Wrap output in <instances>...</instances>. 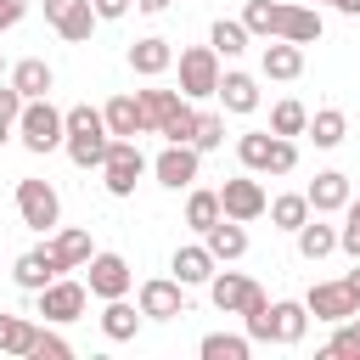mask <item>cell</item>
I'll return each mask as SVG.
<instances>
[{
    "label": "cell",
    "mask_w": 360,
    "mask_h": 360,
    "mask_svg": "<svg viewBox=\"0 0 360 360\" xmlns=\"http://www.w3.org/2000/svg\"><path fill=\"white\" fill-rule=\"evenodd\" d=\"M11 84L34 101V96H51V84H56V73H51V62L45 56H22L17 68H11Z\"/></svg>",
    "instance_id": "obj_23"
},
{
    "label": "cell",
    "mask_w": 360,
    "mask_h": 360,
    "mask_svg": "<svg viewBox=\"0 0 360 360\" xmlns=\"http://www.w3.org/2000/svg\"><path fill=\"white\" fill-rule=\"evenodd\" d=\"M338 248H343L349 259H360V202H349V208H343V225H338Z\"/></svg>",
    "instance_id": "obj_41"
},
{
    "label": "cell",
    "mask_w": 360,
    "mask_h": 360,
    "mask_svg": "<svg viewBox=\"0 0 360 360\" xmlns=\"http://www.w3.org/2000/svg\"><path fill=\"white\" fill-rule=\"evenodd\" d=\"M186 101H191V96H180V90H141V107H146V129L158 135V129H163V124H169V118H174Z\"/></svg>",
    "instance_id": "obj_29"
},
{
    "label": "cell",
    "mask_w": 360,
    "mask_h": 360,
    "mask_svg": "<svg viewBox=\"0 0 360 360\" xmlns=\"http://www.w3.org/2000/svg\"><path fill=\"white\" fill-rule=\"evenodd\" d=\"M22 107H28V96H22V90H17L11 79H6V84H0V124H11V129H17Z\"/></svg>",
    "instance_id": "obj_43"
},
{
    "label": "cell",
    "mask_w": 360,
    "mask_h": 360,
    "mask_svg": "<svg viewBox=\"0 0 360 360\" xmlns=\"http://www.w3.org/2000/svg\"><path fill=\"white\" fill-rule=\"evenodd\" d=\"M202 242H208V253H214L219 264H231V259H242V253H248V231H242V219H231V214H225L219 225H208V231H202Z\"/></svg>",
    "instance_id": "obj_20"
},
{
    "label": "cell",
    "mask_w": 360,
    "mask_h": 360,
    "mask_svg": "<svg viewBox=\"0 0 360 360\" xmlns=\"http://www.w3.org/2000/svg\"><path fill=\"white\" fill-rule=\"evenodd\" d=\"M219 219H225L219 191H191V197H186V225H191V231H208V225H219Z\"/></svg>",
    "instance_id": "obj_36"
},
{
    "label": "cell",
    "mask_w": 360,
    "mask_h": 360,
    "mask_svg": "<svg viewBox=\"0 0 360 360\" xmlns=\"http://www.w3.org/2000/svg\"><path fill=\"white\" fill-rule=\"evenodd\" d=\"M135 304H141L146 321H174V315H186V287L174 276H152V281H141Z\"/></svg>",
    "instance_id": "obj_10"
},
{
    "label": "cell",
    "mask_w": 360,
    "mask_h": 360,
    "mask_svg": "<svg viewBox=\"0 0 360 360\" xmlns=\"http://www.w3.org/2000/svg\"><path fill=\"white\" fill-rule=\"evenodd\" d=\"M101 332H107L112 343H129V338L141 332V304H129V298H107V309H101Z\"/></svg>",
    "instance_id": "obj_21"
},
{
    "label": "cell",
    "mask_w": 360,
    "mask_h": 360,
    "mask_svg": "<svg viewBox=\"0 0 360 360\" xmlns=\"http://www.w3.org/2000/svg\"><path fill=\"white\" fill-rule=\"evenodd\" d=\"M84 270H90L84 287H90V298H101V304H107V298H129V287H135V270H129L124 253H90Z\"/></svg>",
    "instance_id": "obj_6"
},
{
    "label": "cell",
    "mask_w": 360,
    "mask_h": 360,
    "mask_svg": "<svg viewBox=\"0 0 360 360\" xmlns=\"http://www.w3.org/2000/svg\"><path fill=\"white\" fill-rule=\"evenodd\" d=\"M321 28H326V22H321L315 6H287V11H281V39H292V45H315Z\"/></svg>",
    "instance_id": "obj_22"
},
{
    "label": "cell",
    "mask_w": 360,
    "mask_h": 360,
    "mask_svg": "<svg viewBox=\"0 0 360 360\" xmlns=\"http://www.w3.org/2000/svg\"><path fill=\"white\" fill-rule=\"evenodd\" d=\"M225 56L214 51V45H191V51H180V96H191V101H208V96H219V68Z\"/></svg>",
    "instance_id": "obj_2"
},
{
    "label": "cell",
    "mask_w": 360,
    "mask_h": 360,
    "mask_svg": "<svg viewBox=\"0 0 360 360\" xmlns=\"http://www.w3.org/2000/svg\"><path fill=\"white\" fill-rule=\"evenodd\" d=\"M281 0H248V11H242V22H248V34L253 39H281Z\"/></svg>",
    "instance_id": "obj_26"
},
{
    "label": "cell",
    "mask_w": 360,
    "mask_h": 360,
    "mask_svg": "<svg viewBox=\"0 0 360 360\" xmlns=\"http://www.w3.org/2000/svg\"><path fill=\"white\" fill-rule=\"evenodd\" d=\"M129 68H135L141 79H163V73L174 68V45H169V39H158V34H146V39H135V45H129Z\"/></svg>",
    "instance_id": "obj_16"
},
{
    "label": "cell",
    "mask_w": 360,
    "mask_h": 360,
    "mask_svg": "<svg viewBox=\"0 0 360 360\" xmlns=\"http://www.w3.org/2000/svg\"><path fill=\"white\" fill-rule=\"evenodd\" d=\"M309 214H315V208H309V197H304V191H281V197L270 202V219H276V231H298Z\"/></svg>",
    "instance_id": "obj_33"
},
{
    "label": "cell",
    "mask_w": 360,
    "mask_h": 360,
    "mask_svg": "<svg viewBox=\"0 0 360 360\" xmlns=\"http://www.w3.org/2000/svg\"><path fill=\"white\" fill-rule=\"evenodd\" d=\"M197 169H202V152H197L191 141H169V146L152 158V174H158V186H169V191H191Z\"/></svg>",
    "instance_id": "obj_4"
},
{
    "label": "cell",
    "mask_w": 360,
    "mask_h": 360,
    "mask_svg": "<svg viewBox=\"0 0 360 360\" xmlns=\"http://www.w3.org/2000/svg\"><path fill=\"white\" fill-rule=\"evenodd\" d=\"M34 298H39V315H45L51 326H68V321H79V315H84V304H90V287H84V281H68V276H56V281H51V287H39Z\"/></svg>",
    "instance_id": "obj_7"
},
{
    "label": "cell",
    "mask_w": 360,
    "mask_h": 360,
    "mask_svg": "<svg viewBox=\"0 0 360 360\" xmlns=\"http://www.w3.org/2000/svg\"><path fill=\"white\" fill-rule=\"evenodd\" d=\"M51 253L62 259V270H79V264H90V231H56L51 236Z\"/></svg>",
    "instance_id": "obj_31"
},
{
    "label": "cell",
    "mask_w": 360,
    "mask_h": 360,
    "mask_svg": "<svg viewBox=\"0 0 360 360\" xmlns=\"http://www.w3.org/2000/svg\"><path fill=\"white\" fill-rule=\"evenodd\" d=\"M17 141H22L34 158H45V152L68 146V112H56V107H51V96H34V101L22 107V118H17Z\"/></svg>",
    "instance_id": "obj_1"
},
{
    "label": "cell",
    "mask_w": 360,
    "mask_h": 360,
    "mask_svg": "<svg viewBox=\"0 0 360 360\" xmlns=\"http://www.w3.org/2000/svg\"><path fill=\"white\" fill-rule=\"evenodd\" d=\"M338 11L343 17H360V0H338Z\"/></svg>",
    "instance_id": "obj_50"
},
{
    "label": "cell",
    "mask_w": 360,
    "mask_h": 360,
    "mask_svg": "<svg viewBox=\"0 0 360 360\" xmlns=\"http://www.w3.org/2000/svg\"><path fill=\"white\" fill-rule=\"evenodd\" d=\"M270 321H276V343H304V332H309V309L304 304H292V298H281V304H270Z\"/></svg>",
    "instance_id": "obj_25"
},
{
    "label": "cell",
    "mask_w": 360,
    "mask_h": 360,
    "mask_svg": "<svg viewBox=\"0 0 360 360\" xmlns=\"http://www.w3.org/2000/svg\"><path fill=\"white\" fill-rule=\"evenodd\" d=\"M315 146H343V135H349V118L338 112V107H321L315 118H309V129H304Z\"/></svg>",
    "instance_id": "obj_32"
},
{
    "label": "cell",
    "mask_w": 360,
    "mask_h": 360,
    "mask_svg": "<svg viewBox=\"0 0 360 360\" xmlns=\"http://www.w3.org/2000/svg\"><path fill=\"white\" fill-rule=\"evenodd\" d=\"M208 298H214V309H219V315H242L248 304H259V298H264V287H259L253 276H242V270H214Z\"/></svg>",
    "instance_id": "obj_8"
},
{
    "label": "cell",
    "mask_w": 360,
    "mask_h": 360,
    "mask_svg": "<svg viewBox=\"0 0 360 360\" xmlns=\"http://www.w3.org/2000/svg\"><path fill=\"white\" fill-rule=\"evenodd\" d=\"M214 253H208V242H197V248H174V259H169V270H174V281L180 287H208L214 281Z\"/></svg>",
    "instance_id": "obj_15"
},
{
    "label": "cell",
    "mask_w": 360,
    "mask_h": 360,
    "mask_svg": "<svg viewBox=\"0 0 360 360\" xmlns=\"http://www.w3.org/2000/svg\"><path fill=\"white\" fill-rule=\"evenodd\" d=\"M174 0H135V11H146V17H158V11H169Z\"/></svg>",
    "instance_id": "obj_48"
},
{
    "label": "cell",
    "mask_w": 360,
    "mask_h": 360,
    "mask_svg": "<svg viewBox=\"0 0 360 360\" xmlns=\"http://www.w3.org/2000/svg\"><path fill=\"white\" fill-rule=\"evenodd\" d=\"M259 68H264V79H298V73H304V45H292V39H264Z\"/></svg>",
    "instance_id": "obj_18"
},
{
    "label": "cell",
    "mask_w": 360,
    "mask_h": 360,
    "mask_svg": "<svg viewBox=\"0 0 360 360\" xmlns=\"http://www.w3.org/2000/svg\"><path fill=\"white\" fill-rule=\"evenodd\" d=\"M22 17H28V0H0V34H6V28H17Z\"/></svg>",
    "instance_id": "obj_45"
},
{
    "label": "cell",
    "mask_w": 360,
    "mask_h": 360,
    "mask_svg": "<svg viewBox=\"0 0 360 360\" xmlns=\"http://www.w3.org/2000/svg\"><path fill=\"white\" fill-rule=\"evenodd\" d=\"M248 39H253V34H248V22H225V17H219V22L208 28V45H214L225 62H231V56H242V51H248Z\"/></svg>",
    "instance_id": "obj_35"
},
{
    "label": "cell",
    "mask_w": 360,
    "mask_h": 360,
    "mask_svg": "<svg viewBox=\"0 0 360 360\" xmlns=\"http://www.w3.org/2000/svg\"><path fill=\"white\" fill-rule=\"evenodd\" d=\"M141 174H146V158H141V146L112 135V146H107V163H101V186H107L112 197H129Z\"/></svg>",
    "instance_id": "obj_5"
},
{
    "label": "cell",
    "mask_w": 360,
    "mask_h": 360,
    "mask_svg": "<svg viewBox=\"0 0 360 360\" xmlns=\"http://www.w3.org/2000/svg\"><path fill=\"white\" fill-rule=\"evenodd\" d=\"M107 146H112V129L107 124L101 129H68V158L79 169H101L107 163Z\"/></svg>",
    "instance_id": "obj_17"
},
{
    "label": "cell",
    "mask_w": 360,
    "mask_h": 360,
    "mask_svg": "<svg viewBox=\"0 0 360 360\" xmlns=\"http://www.w3.org/2000/svg\"><path fill=\"white\" fill-rule=\"evenodd\" d=\"M39 326L28 315H0V354H34Z\"/></svg>",
    "instance_id": "obj_30"
},
{
    "label": "cell",
    "mask_w": 360,
    "mask_h": 360,
    "mask_svg": "<svg viewBox=\"0 0 360 360\" xmlns=\"http://www.w3.org/2000/svg\"><path fill=\"white\" fill-rule=\"evenodd\" d=\"M326 6H338V0H326Z\"/></svg>",
    "instance_id": "obj_52"
},
{
    "label": "cell",
    "mask_w": 360,
    "mask_h": 360,
    "mask_svg": "<svg viewBox=\"0 0 360 360\" xmlns=\"http://www.w3.org/2000/svg\"><path fill=\"white\" fill-rule=\"evenodd\" d=\"M191 146H197V152L225 146V112H197V135H191Z\"/></svg>",
    "instance_id": "obj_39"
},
{
    "label": "cell",
    "mask_w": 360,
    "mask_h": 360,
    "mask_svg": "<svg viewBox=\"0 0 360 360\" xmlns=\"http://www.w3.org/2000/svg\"><path fill=\"white\" fill-rule=\"evenodd\" d=\"M197 354H202V360H248V354H253V338H248V332H208V338L197 343Z\"/></svg>",
    "instance_id": "obj_28"
},
{
    "label": "cell",
    "mask_w": 360,
    "mask_h": 360,
    "mask_svg": "<svg viewBox=\"0 0 360 360\" xmlns=\"http://www.w3.org/2000/svg\"><path fill=\"white\" fill-rule=\"evenodd\" d=\"M62 276V259L51 253V248H28V253H17V264H11V281L22 287V292H39V287H51Z\"/></svg>",
    "instance_id": "obj_12"
},
{
    "label": "cell",
    "mask_w": 360,
    "mask_h": 360,
    "mask_svg": "<svg viewBox=\"0 0 360 360\" xmlns=\"http://www.w3.org/2000/svg\"><path fill=\"white\" fill-rule=\"evenodd\" d=\"M343 287H349V292H354V304H360V259H354V270L343 276Z\"/></svg>",
    "instance_id": "obj_49"
},
{
    "label": "cell",
    "mask_w": 360,
    "mask_h": 360,
    "mask_svg": "<svg viewBox=\"0 0 360 360\" xmlns=\"http://www.w3.org/2000/svg\"><path fill=\"white\" fill-rule=\"evenodd\" d=\"M270 129H276V135H304V129H309V107L292 101V96L276 101V107H270Z\"/></svg>",
    "instance_id": "obj_38"
},
{
    "label": "cell",
    "mask_w": 360,
    "mask_h": 360,
    "mask_svg": "<svg viewBox=\"0 0 360 360\" xmlns=\"http://www.w3.org/2000/svg\"><path fill=\"white\" fill-rule=\"evenodd\" d=\"M96 22H101V17H96V6H90V0H79V6H73V11L56 22V34H62L68 45H84V39L96 34Z\"/></svg>",
    "instance_id": "obj_34"
},
{
    "label": "cell",
    "mask_w": 360,
    "mask_h": 360,
    "mask_svg": "<svg viewBox=\"0 0 360 360\" xmlns=\"http://www.w3.org/2000/svg\"><path fill=\"white\" fill-rule=\"evenodd\" d=\"M219 101H225V112H253L259 107V79L242 73V68H225L219 73Z\"/></svg>",
    "instance_id": "obj_19"
},
{
    "label": "cell",
    "mask_w": 360,
    "mask_h": 360,
    "mask_svg": "<svg viewBox=\"0 0 360 360\" xmlns=\"http://www.w3.org/2000/svg\"><path fill=\"white\" fill-rule=\"evenodd\" d=\"M73 6H79V0H45V22H51V28H56V22H62V17H68V11H73Z\"/></svg>",
    "instance_id": "obj_47"
},
{
    "label": "cell",
    "mask_w": 360,
    "mask_h": 360,
    "mask_svg": "<svg viewBox=\"0 0 360 360\" xmlns=\"http://www.w3.org/2000/svg\"><path fill=\"white\" fill-rule=\"evenodd\" d=\"M304 309L315 315V321H326V326H338V321H349L360 304H354V292L343 287V281H315L309 292H304Z\"/></svg>",
    "instance_id": "obj_11"
},
{
    "label": "cell",
    "mask_w": 360,
    "mask_h": 360,
    "mask_svg": "<svg viewBox=\"0 0 360 360\" xmlns=\"http://www.w3.org/2000/svg\"><path fill=\"white\" fill-rule=\"evenodd\" d=\"M158 135H163V141H191V135H197V107L186 101V107H180V112H174V118L158 129Z\"/></svg>",
    "instance_id": "obj_42"
},
{
    "label": "cell",
    "mask_w": 360,
    "mask_h": 360,
    "mask_svg": "<svg viewBox=\"0 0 360 360\" xmlns=\"http://www.w3.org/2000/svg\"><path fill=\"white\" fill-rule=\"evenodd\" d=\"M6 141H11V124H0V146H6Z\"/></svg>",
    "instance_id": "obj_51"
},
{
    "label": "cell",
    "mask_w": 360,
    "mask_h": 360,
    "mask_svg": "<svg viewBox=\"0 0 360 360\" xmlns=\"http://www.w3.org/2000/svg\"><path fill=\"white\" fill-rule=\"evenodd\" d=\"M309 208L315 214H343L349 202H354V191H349V174H338V169H321L315 180H309Z\"/></svg>",
    "instance_id": "obj_13"
},
{
    "label": "cell",
    "mask_w": 360,
    "mask_h": 360,
    "mask_svg": "<svg viewBox=\"0 0 360 360\" xmlns=\"http://www.w3.org/2000/svg\"><path fill=\"white\" fill-rule=\"evenodd\" d=\"M101 118H107V129H112L118 141L152 135V129H146V107H141V96H112V101L101 107Z\"/></svg>",
    "instance_id": "obj_14"
},
{
    "label": "cell",
    "mask_w": 360,
    "mask_h": 360,
    "mask_svg": "<svg viewBox=\"0 0 360 360\" xmlns=\"http://www.w3.org/2000/svg\"><path fill=\"white\" fill-rule=\"evenodd\" d=\"M0 68H6V62H0Z\"/></svg>",
    "instance_id": "obj_53"
},
{
    "label": "cell",
    "mask_w": 360,
    "mask_h": 360,
    "mask_svg": "<svg viewBox=\"0 0 360 360\" xmlns=\"http://www.w3.org/2000/svg\"><path fill=\"white\" fill-rule=\"evenodd\" d=\"M90 6H96V17H101V22H112V17H124L135 0H90Z\"/></svg>",
    "instance_id": "obj_46"
},
{
    "label": "cell",
    "mask_w": 360,
    "mask_h": 360,
    "mask_svg": "<svg viewBox=\"0 0 360 360\" xmlns=\"http://www.w3.org/2000/svg\"><path fill=\"white\" fill-rule=\"evenodd\" d=\"M68 354H73V343H68L62 332H45V326H39V338H34V354H28V360H68Z\"/></svg>",
    "instance_id": "obj_40"
},
{
    "label": "cell",
    "mask_w": 360,
    "mask_h": 360,
    "mask_svg": "<svg viewBox=\"0 0 360 360\" xmlns=\"http://www.w3.org/2000/svg\"><path fill=\"white\" fill-rule=\"evenodd\" d=\"M219 208L231 214V219H259V214H270V197H264V186L253 180V174H236V180H225L219 186Z\"/></svg>",
    "instance_id": "obj_9"
},
{
    "label": "cell",
    "mask_w": 360,
    "mask_h": 360,
    "mask_svg": "<svg viewBox=\"0 0 360 360\" xmlns=\"http://www.w3.org/2000/svg\"><path fill=\"white\" fill-rule=\"evenodd\" d=\"M101 107H68V129H101Z\"/></svg>",
    "instance_id": "obj_44"
},
{
    "label": "cell",
    "mask_w": 360,
    "mask_h": 360,
    "mask_svg": "<svg viewBox=\"0 0 360 360\" xmlns=\"http://www.w3.org/2000/svg\"><path fill=\"white\" fill-rule=\"evenodd\" d=\"M270 146H276L270 129H248V135H236V158H242V169H248V174H270Z\"/></svg>",
    "instance_id": "obj_27"
},
{
    "label": "cell",
    "mask_w": 360,
    "mask_h": 360,
    "mask_svg": "<svg viewBox=\"0 0 360 360\" xmlns=\"http://www.w3.org/2000/svg\"><path fill=\"white\" fill-rule=\"evenodd\" d=\"M292 236H298V253H304L309 264H315V259H326V253H338V225H321L315 214H309Z\"/></svg>",
    "instance_id": "obj_24"
},
{
    "label": "cell",
    "mask_w": 360,
    "mask_h": 360,
    "mask_svg": "<svg viewBox=\"0 0 360 360\" xmlns=\"http://www.w3.org/2000/svg\"><path fill=\"white\" fill-rule=\"evenodd\" d=\"M17 214H22V225L28 231H51L56 219H62V197H56V186L51 180H17Z\"/></svg>",
    "instance_id": "obj_3"
},
{
    "label": "cell",
    "mask_w": 360,
    "mask_h": 360,
    "mask_svg": "<svg viewBox=\"0 0 360 360\" xmlns=\"http://www.w3.org/2000/svg\"><path fill=\"white\" fill-rule=\"evenodd\" d=\"M326 360H360V309H354L349 321H338V326H332Z\"/></svg>",
    "instance_id": "obj_37"
}]
</instances>
